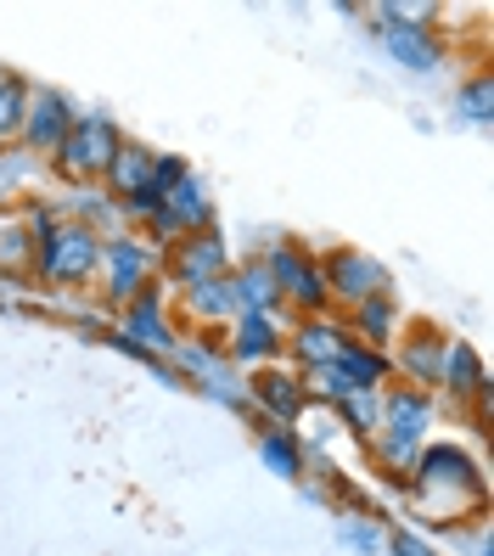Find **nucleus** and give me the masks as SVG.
<instances>
[{
  "label": "nucleus",
  "instance_id": "13",
  "mask_svg": "<svg viewBox=\"0 0 494 556\" xmlns=\"http://www.w3.org/2000/svg\"><path fill=\"white\" fill-rule=\"evenodd\" d=\"M253 405H265L276 416V428H287V421H299L309 410V394H304V377L299 371H281V366H258L253 382H248Z\"/></svg>",
  "mask_w": 494,
  "mask_h": 556
},
{
  "label": "nucleus",
  "instance_id": "27",
  "mask_svg": "<svg viewBox=\"0 0 494 556\" xmlns=\"http://www.w3.org/2000/svg\"><path fill=\"white\" fill-rule=\"evenodd\" d=\"M455 108L467 113L472 124H489L494 118V79L478 68L472 79H460V90H455Z\"/></svg>",
  "mask_w": 494,
  "mask_h": 556
},
{
  "label": "nucleus",
  "instance_id": "22",
  "mask_svg": "<svg viewBox=\"0 0 494 556\" xmlns=\"http://www.w3.org/2000/svg\"><path fill=\"white\" fill-rule=\"evenodd\" d=\"M0 276L17 287L35 281V237L23 219H0Z\"/></svg>",
  "mask_w": 494,
  "mask_h": 556
},
{
  "label": "nucleus",
  "instance_id": "17",
  "mask_svg": "<svg viewBox=\"0 0 494 556\" xmlns=\"http://www.w3.org/2000/svg\"><path fill=\"white\" fill-rule=\"evenodd\" d=\"M349 338L388 354L393 338H400V299H393V292H377V299H366L359 309H349Z\"/></svg>",
  "mask_w": 494,
  "mask_h": 556
},
{
  "label": "nucleus",
  "instance_id": "4",
  "mask_svg": "<svg viewBox=\"0 0 494 556\" xmlns=\"http://www.w3.org/2000/svg\"><path fill=\"white\" fill-rule=\"evenodd\" d=\"M102 299L107 304H129V299H141V287L157 281V248L136 231H118V237H102Z\"/></svg>",
  "mask_w": 494,
  "mask_h": 556
},
{
  "label": "nucleus",
  "instance_id": "23",
  "mask_svg": "<svg viewBox=\"0 0 494 556\" xmlns=\"http://www.w3.org/2000/svg\"><path fill=\"white\" fill-rule=\"evenodd\" d=\"M28 96H35V85H28L23 74L0 68V147L23 136V113H28Z\"/></svg>",
  "mask_w": 494,
  "mask_h": 556
},
{
  "label": "nucleus",
  "instance_id": "9",
  "mask_svg": "<svg viewBox=\"0 0 494 556\" xmlns=\"http://www.w3.org/2000/svg\"><path fill=\"white\" fill-rule=\"evenodd\" d=\"M74 102H68V96H62V90H35V96H28V113H23V147L28 152H40V157H51L62 141H68V129H74Z\"/></svg>",
  "mask_w": 494,
  "mask_h": 556
},
{
  "label": "nucleus",
  "instance_id": "11",
  "mask_svg": "<svg viewBox=\"0 0 494 556\" xmlns=\"http://www.w3.org/2000/svg\"><path fill=\"white\" fill-rule=\"evenodd\" d=\"M349 343V326L332 320V315H309V320H292V332L281 338V349L299 359V377L315 371V366H332L338 349Z\"/></svg>",
  "mask_w": 494,
  "mask_h": 556
},
{
  "label": "nucleus",
  "instance_id": "2",
  "mask_svg": "<svg viewBox=\"0 0 494 556\" xmlns=\"http://www.w3.org/2000/svg\"><path fill=\"white\" fill-rule=\"evenodd\" d=\"M258 258H265V270L276 281L281 309H292L299 320L332 309V299H326V276H320V253H309L299 242H276L270 253H258Z\"/></svg>",
  "mask_w": 494,
  "mask_h": 556
},
{
  "label": "nucleus",
  "instance_id": "28",
  "mask_svg": "<svg viewBox=\"0 0 494 556\" xmlns=\"http://www.w3.org/2000/svg\"><path fill=\"white\" fill-rule=\"evenodd\" d=\"M186 175H191V169H186V157H175V152H152V180H147V186L157 191V198H169V191H175Z\"/></svg>",
  "mask_w": 494,
  "mask_h": 556
},
{
  "label": "nucleus",
  "instance_id": "12",
  "mask_svg": "<svg viewBox=\"0 0 494 556\" xmlns=\"http://www.w3.org/2000/svg\"><path fill=\"white\" fill-rule=\"evenodd\" d=\"M124 338H129V343L141 338L147 354H152V349H180L175 326H169V309H163V281L141 287V299L124 304Z\"/></svg>",
  "mask_w": 494,
  "mask_h": 556
},
{
  "label": "nucleus",
  "instance_id": "8",
  "mask_svg": "<svg viewBox=\"0 0 494 556\" xmlns=\"http://www.w3.org/2000/svg\"><path fill=\"white\" fill-rule=\"evenodd\" d=\"M377 35H382L388 56L400 62V68H410V74H433V68H444V40H439L427 23H410V12L388 7L382 23H377Z\"/></svg>",
  "mask_w": 494,
  "mask_h": 556
},
{
  "label": "nucleus",
  "instance_id": "10",
  "mask_svg": "<svg viewBox=\"0 0 494 556\" xmlns=\"http://www.w3.org/2000/svg\"><path fill=\"white\" fill-rule=\"evenodd\" d=\"M393 343H400V359H393V371H405V377H410V388H421V394H427V388L439 382L444 343H449V338L439 332L433 320H410V332L400 326V338H393Z\"/></svg>",
  "mask_w": 494,
  "mask_h": 556
},
{
  "label": "nucleus",
  "instance_id": "16",
  "mask_svg": "<svg viewBox=\"0 0 494 556\" xmlns=\"http://www.w3.org/2000/svg\"><path fill=\"white\" fill-rule=\"evenodd\" d=\"M439 388H449V400H455V405H467V400H478L483 388H489V371H483V359H478V349H472L467 338H449V343H444V366H439Z\"/></svg>",
  "mask_w": 494,
  "mask_h": 556
},
{
  "label": "nucleus",
  "instance_id": "3",
  "mask_svg": "<svg viewBox=\"0 0 494 556\" xmlns=\"http://www.w3.org/2000/svg\"><path fill=\"white\" fill-rule=\"evenodd\" d=\"M124 147V129L107 118V113H79L74 118V129H68V141H62L56 152H51V163L68 180H102L107 175V163H113V152Z\"/></svg>",
  "mask_w": 494,
  "mask_h": 556
},
{
  "label": "nucleus",
  "instance_id": "1",
  "mask_svg": "<svg viewBox=\"0 0 494 556\" xmlns=\"http://www.w3.org/2000/svg\"><path fill=\"white\" fill-rule=\"evenodd\" d=\"M96 276H102V237H96L90 225L56 219L35 242V281H46V287H90Z\"/></svg>",
  "mask_w": 494,
  "mask_h": 556
},
{
  "label": "nucleus",
  "instance_id": "5",
  "mask_svg": "<svg viewBox=\"0 0 494 556\" xmlns=\"http://www.w3.org/2000/svg\"><path fill=\"white\" fill-rule=\"evenodd\" d=\"M320 276H326V299L343 304V309H359L366 299L388 292V270L377 265L366 248H332L320 258Z\"/></svg>",
  "mask_w": 494,
  "mask_h": 556
},
{
  "label": "nucleus",
  "instance_id": "31",
  "mask_svg": "<svg viewBox=\"0 0 494 556\" xmlns=\"http://www.w3.org/2000/svg\"><path fill=\"white\" fill-rule=\"evenodd\" d=\"M343 540H349L354 551H371V545H377V529H371V522H343Z\"/></svg>",
  "mask_w": 494,
  "mask_h": 556
},
{
  "label": "nucleus",
  "instance_id": "20",
  "mask_svg": "<svg viewBox=\"0 0 494 556\" xmlns=\"http://www.w3.org/2000/svg\"><path fill=\"white\" fill-rule=\"evenodd\" d=\"M230 287H237V309H242V315H276V309H281L265 258H242V265L230 270Z\"/></svg>",
  "mask_w": 494,
  "mask_h": 556
},
{
  "label": "nucleus",
  "instance_id": "7",
  "mask_svg": "<svg viewBox=\"0 0 494 556\" xmlns=\"http://www.w3.org/2000/svg\"><path fill=\"white\" fill-rule=\"evenodd\" d=\"M433 489H449V495H460L467 489L472 501H483V472L467 450H455V444H433V450H421V462L410 472V495H433ZM460 506V501H455Z\"/></svg>",
  "mask_w": 494,
  "mask_h": 556
},
{
  "label": "nucleus",
  "instance_id": "26",
  "mask_svg": "<svg viewBox=\"0 0 494 556\" xmlns=\"http://www.w3.org/2000/svg\"><path fill=\"white\" fill-rule=\"evenodd\" d=\"M338 416H343V428L354 439H377V428H382V394H349L338 405Z\"/></svg>",
  "mask_w": 494,
  "mask_h": 556
},
{
  "label": "nucleus",
  "instance_id": "29",
  "mask_svg": "<svg viewBox=\"0 0 494 556\" xmlns=\"http://www.w3.org/2000/svg\"><path fill=\"white\" fill-rule=\"evenodd\" d=\"M157 214H163V198H157L152 186H141L136 198H124V203H118V219H124V225H152Z\"/></svg>",
  "mask_w": 494,
  "mask_h": 556
},
{
  "label": "nucleus",
  "instance_id": "6",
  "mask_svg": "<svg viewBox=\"0 0 494 556\" xmlns=\"http://www.w3.org/2000/svg\"><path fill=\"white\" fill-rule=\"evenodd\" d=\"M163 276H169L180 292L230 276V248H225V237H219V231H197V237L169 242V248H163Z\"/></svg>",
  "mask_w": 494,
  "mask_h": 556
},
{
  "label": "nucleus",
  "instance_id": "25",
  "mask_svg": "<svg viewBox=\"0 0 494 556\" xmlns=\"http://www.w3.org/2000/svg\"><path fill=\"white\" fill-rule=\"evenodd\" d=\"M371 455H377V467H382L393 483H410V472H416V462H421V444H405V439L377 433V439H371Z\"/></svg>",
  "mask_w": 494,
  "mask_h": 556
},
{
  "label": "nucleus",
  "instance_id": "24",
  "mask_svg": "<svg viewBox=\"0 0 494 556\" xmlns=\"http://www.w3.org/2000/svg\"><path fill=\"white\" fill-rule=\"evenodd\" d=\"M258 455H265V467H270L276 478H304V450H299V439H292L287 428H276V433L258 439Z\"/></svg>",
  "mask_w": 494,
  "mask_h": 556
},
{
  "label": "nucleus",
  "instance_id": "15",
  "mask_svg": "<svg viewBox=\"0 0 494 556\" xmlns=\"http://www.w3.org/2000/svg\"><path fill=\"white\" fill-rule=\"evenodd\" d=\"M225 332H230L225 359H242V366H270V359L281 354V326H276V315H237Z\"/></svg>",
  "mask_w": 494,
  "mask_h": 556
},
{
  "label": "nucleus",
  "instance_id": "21",
  "mask_svg": "<svg viewBox=\"0 0 494 556\" xmlns=\"http://www.w3.org/2000/svg\"><path fill=\"white\" fill-rule=\"evenodd\" d=\"M338 371L359 388V394H382V382L393 377V359H388L382 349H366V343L349 338V343L338 349Z\"/></svg>",
  "mask_w": 494,
  "mask_h": 556
},
{
  "label": "nucleus",
  "instance_id": "18",
  "mask_svg": "<svg viewBox=\"0 0 494 556\" xmlns=\"http://www.w3.org/2000/svg\"><path fill=\"white\" fill-rule=\"evenodd\" d=\"M186 315L197 332H225L230 320H237V287H230V276L219 281H203V287H186Z\"/></svg>",
  "mask_w": 494,
  "mask_h": 556
},
{
  "label": "nucleus",
  "instance_id": "19",
  "mask_svg": "<svg viewBox=\"0 0 494 556\" xmlns=\"http://www.w3.org/2000/svg\"><path fill=\"white\" fill-rule=\"evenodd\" d=\"M147 180H152V147L124 141V147L113 152V163H107V175H102V191H107L113 203H124V198H136Z\"/></svg>",
  "mask_w": 494,
  "mask_h": 556
},
{
  "label": "nucleus",
  "instance_id": "14",
  "mask_svg": "<svg viewBox=\"0 0 494 556\" xmlns=\"http://www.w3.org/2000/svg\"><path fill=\"white\" fill-rule=\"evenodd\" d=\"M427 428H433V400L421 394V388H388L382 394V428L377 433H388V439H405V444H421L427 439Z\"/></svg>",
  "mask_w": 494,
  "mask_h": 556
},
{
  "label": "nucleus",
  "instance_id": "30",
  "mask_svg": "<svg viewBox=\"0 0 494 556\" xmlns=\"http://www.w3.org/2000/svg\"><path fill=\"white\" fill-rule=\"evenodd\" d=\"M388 545H393V556H433V545H427L421 534H405V529H400V534H393Z\"/></svg>",
  "mask_w": 494,
  "mask_h": 556
}]
</instances>
